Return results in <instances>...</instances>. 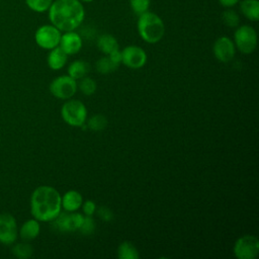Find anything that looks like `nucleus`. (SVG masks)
Wrapping results in <instances>:
<instances>
[{
  "label": "nucleus",
  "instance_id": "bb28decb",
  "mask_svg": "<svg viewBox=\"0 0 259 259\" xmlns=\"http://www.w3.org/2000/svg\"><path fill=\"white\" fill-rule=\"evenodd\" d=\"M130 7L136 15H141L149 11L151 0H128Z\"/></svg>",
  "mask_w": 259,
  "mask_h": 259
},
{
  "label": "nucleus",
  "instance_id": "b1692460",
  "mask_svg": "<svg viewBox=\"0 0 259 259\" xmlns=\"http://www.w3.org/2000/svg\"><path fill=\"white\" fill-rule=\"evenodd\" d=\"M81 81L79 82L78 85V88L79 90L85 94V95H92L93 93H95L96 89H97V84L95 82L94 79L90 78V77H83L80 79Z\"/></svg>",
  "mask_w": 259,
  "mask_h": 259
},
{
  "label": "nucleus",
  "instance_id": "5701e85b",
  "mask_svg": "<svg viewBox=\"0 0 259 259\" xmlns=\"http://www.w3.org/2000/svg\"><path fill=\"white\" fill-rule=\"evenodd\" d=\"M222 21L226 26L235 28V27L239 26L240 16L234 9L226 8V10L223 11V13H222Z\"/></svg>",
  "mask_w": 259,
  "mask_h": 259
},
{
  "label": "nucleus",
  "instance_id": "f3484780",
  "mask_svg": "<svg viewBox=\"0 0 259 259\" xmlns=\"http://www.w3.org/2000/svg\"><path fill=\"white\" fill-rule=\"evenodd\" d=\"M241 13L251 21H258L259 19V1L258 0H240Z\"/></svg>",
  "mask_w": 259,
  "mask_h": 259
},
{
  "label": "nucleus",
  "instance_id": "f257e3e1",
  "mask_svg": "<svg viewBox=\"0 0 259 259\" xmlns=\"http://www.w3.org/2000/svg\"><path fill=\"white\" fill-rule=\"evenodd\" d=\"M48 11L51 23L63 32L77 29L85 18L80 0H54Z\"/></svg>",
  "mask_w": 259,
  "mask_h": 259
},
{
  "label": "nucleus",
  "instance_id": "f03ea898",
  "mask_svg": "<svg viewBox=\"0 0 259 259\" xmlns=\"http://www.w3.org/2000/svg\"><path fill=\"white\" fill-rule=\"evenodd\" d=\"M62 209L60 192L48 185L38 186L30 196V212L38 222H52Z\"/></svg>",
  "mask_w": 259,
  "mask_h": 259
},
{
  "label": "nucleus",
  "instance_id": "20e7f679",
  "mask_svg": "<svg viewBox=\"0 0 259 259\" xmlns=\"http://www.w3.org/2000/svg\"><path fill=\"white\" fill-rule=\"evenodd\" d=\"M63 120L72 126H82L87 119V109L84 103L77 99H69L61 108Z\"/></svg>",
  "mask_w": 259,
  "mask_h": 259
},
{
  "label": "nucleus",
  "instance_id": "c85d7f7f",
  "mask_svg": "<svg viewBox=\"0 0 259 259\" xmlns=\"http://www.w3.org/2000/svg\"><path fill=\"white\" fill-rule=\"evenodd\" d=\"M97 214L102 221H105V222H109L113 219V212L111 211V209L107 206H104V205L98 207Z\"/></svg>",
  "mask_w": 259,
  "mask_h": 259
},
{
  "label": "nucleus",
  "instance_id": "393cba45",
  "mask_svg": "<svg viewBox=\"0 0 259 259\" xmlns=\"http://www.w3.org/2000/svg\"><path fill=\"white\" fill-rule=\"evenodd\" d=\"M107 125V118L102 114H95L87 121V126L93 132H100Z\"/></svg>",
  "mask_w": 259,
  "mask_h": 259
},
{
  "label": "nucleus",
  "instance_id": "a211bd4d",
  "mask_svg": "<svg viewBox=\"0 0 259 259\" xmlns=\"http://www.w3.org/2000/svg\"><path fill=\"white\" fill-rule=\"evenodd\" d=\"M98 50L104 55H109L110 53L119 49L117 39L109 33H103L98 36L96 41Z\"/></svg>",
  "mask_w": 259,
  "mask_h": 259
},
{
  "label": "nucleus",
  "instance_id": "a878e982",
  "mask_svg": "<svg viewBox=\"0 0 259 259\" xmlns=\"http://www.w3.org/2000/svg\"><path fill=\"white\" fill-rule=\"evenodd\" d=\"M27 7L37 13H42L49 10L54 0H24Z\"/></svg>",
  "mask_w": 259,
  "mask_h": 259
},
{
  "label": "nucleus",
  "instance_id": "c756f323",
  "mask_svg": "<svg viewBox=\"0 0 259 259\" xmlns=\"http://www.w3.org/2000/svg\"><path fill=\"white\" fill-rule=\"evenodd\" d=\"M81 207H82L83 212H84L85 215H93L94 212L96 211V204L93 200L83 201Z\"/></svg>",
  "mask_w": 259,
  "mask_h": 259
},
{
  "label": "nucleus",
  "instance_id": "7ed1b4c3",
  "mask_svg": "<svg viewBox=\"0 0 259 259\" xmlns=\"http://www.w3.org/2000/svg\"><path fill=\"white\" fill-rule=\"evenodd\" d=\"M137 28L141 38L148 44L159 42L165 33V24L162 18L151 11L139 15Z\"/></svg>",
  "mask_w": 259,
  "mask_h": 259
},
{
  "label": "nucleus",
  "instance_id": "1a4fd4ad",
  "mask_svg": "<svg viewBox=\"0 0 259 259\" xmlns=\"http://www.w3.org/2000/svg\"><path fill=\"white\" fill-rule=\"evenodd\" d=\"M259 253V240L253 235L240 237L234 245V254L238 259H255Z\"/></svg>",
  "mask_w": 259,
  "mask_h": 259
},
{
  "label": "nucleus",
  "instance_id": "2f4dec72",
  "mask_svg": "<svg viewBox=\"0 0 259 259\" xmlns=\"http://www.w3.org/2000/svg\"><path fill=\"white\" fill-rule=\"evenodd\" d=\"M240 0H219V3L225 8H232L237 5Z\"/></svg>",
  "mask_w": 259,
  "mask_h": 259
},
{
  "label": "nucleus",
  "instance_id": "412c9836",
  "mask_svg": "<svg viewBox=\"0 0 259 259\" xmlns=\"http://www.w3.org/2000/svg\"><path fill=\"white\" fill-rule=\"evenodd\" d=\"M12 254L19 259H28L33 254V248L28 242H21L15 244L11 249Z\"/></svg>",
  "mask_w": 259,
  "mask_h": 259
},
{
  "label": "nucleus",
  "instance_id": "ddd939ff",
  "mask_svg": "<svg viewBox=\"0 0 259 259\" xmlns=\"http://www.w3.org/2000/svg\"><path fill=\"white\" fill-rule=\"evenodd\" d=\"M83 46L81 35L75 30L65 31L61 35L59 47L68 55H76L78 54Z\"/></svg>",
  "mask_w": 259,
  "mask_h": 259
},
{
  "label": "nucleus",
  "instance_id": "f8f14e48",
  "mask_svg": "<svg viewBox=\"0 0 259 259\" xmlns=\"http://www.w3.org/2000/svg\"><path fill=\"white\" fill-rule=\"evenodd\" d=\"M213 55L217 60L222 63L231 62L236 54V47L234 41L228 36H220L212 47Z\"/></svg>",
  "mask_w": 259,
  "mask_h": 259
},
{
  "label": "nucleus",
  "instance_id": "dca6fc26",
  "mask_svg": "<svg viewBox=\"0 0 259 259\" xmlns=\"http://www.w3.org/2000/svg\"><path fill=\"white\" fill-rule=\"evenodd\" d=\"M68 61V55L58 46L52 50H50V53L48 55V66L52 70H61L64 68Z\"/></svg>",
  "mask_w": 259,
  "mask_h": 259
},
{
  "label": "nucleus",
  "instance_id": "0eeeda50",
  "mask_svg": "<svg viewBox=\"0 0 259 259\" xmlns=\"http://www.w3.org/2000/svg\"><path fill=\"white\" fill-rule=\"evenodd\" d=\"M62 31L55 25L44 24L39 26L34 33V40L36 45L45 50H52L59 46Z\"/></svg>",
  "mask_w": 259,
  "mask_h": 259
},
{
  "label": "nucleus",
  "instance_id": "7c9ffc66",
  "mask_svg": "<svg viewBox=\"0 0 259 259\" xmlns=\"http://www.w3.org/2000/svg\"><path fill=\"white\" fill-rule=\"evenodd\" d=\"M115 64H117V65H119L120 63H121V52L119 51V49L118 50H116V51H114V52H112V53H110L109 55H107Z\"/></svg>",
  "mask_w": 259,
  "mask_h": 259
},
{
  "label": "nucleus",
  "instance_id": "423d86ee",
  "mask_svg": "<svg viewBox=\"0 0 259 259\" xmlns=\"http://www.w3.org/2000/svg\"><path fill=\"white\" fill-rule=\"evenodd\" d=\"M50 92L57 98L68 100L73 97L78 89L77 82L69 75H63L55 78L50 84Z\"/></svg>",
  "mask_w": 259,
  "mask_h": 259
},
{
  "label": "nucleus",
  "instance_id": "4be33fe9",
  "mask_svg": "<svg viewBox=\"0 0 259 259\" xmlns=\"http://www.w3.org/2000/svg\"><path fill=\"white\" fill-rule=\"evenodd\" d=\"M119 65L115 64L107 55L104 57H101L97 62H96V70L100 74H110L114 72Z\"/></svg>",
  "mask_w": 259,
  "mask_h": 259
},
{
  "label": "nucleus",
  "instance_id": "2eb2a0df",
  "mask_svg": "<svg viewBox=\"0 0 259 259\" xmlns=\"http://www.w3.org/2000/svg\"><path fill=\"white\" fill-rule=\"evenodd\" d=\"M39 232H40L39 222L33 218L30 220H27L22 224L19 230V236L23 241L29 242L35 239L39 235Z\"/></svg>",
  "mask_w": 259,
  "mask_h": 259
},
{
  "label": "nucleus",
  "instance_id": "4468645a",
  "mask_svg": "<svg viewBox=\"0 0 259 259\" xmlns=\"http://www.w3.org/2000/svg\"><path fill=\"white\" fill-rule=\"evenodd\" d=\"M83 203V197L77 190H69L62 196V207L66 211H76Z\"/></svg>",
  "mask_w": 259,
  "mask_h": 259
},
{
  "label": "nucleus",
  "instance_id": "aec40b11",
  "mask_svg": "<svg viewBox=\"0 0 259 259\" xmlns=\"http://www.w3.org/2000/svg\"><path fill=\"white\" fill-rule=\"evenodd\" d=\"M117 257L119 259H138L140 254L135 245L124 241L117 248Z\"/></svg>",
  "mask_w": 259,
  "mask_h": 259
},
{
  "label": "nucleus",
  "instance_id": "473e14b6",
  "mask_svg": "<svg viewBox=\"0 0 259 259\" xmlns=\"http://www.w3.org/2000/svg\"><path fill=\"white\" fill-rule=\"evenodd\" d=\"M82 3L84 2V3H89V2H93L94 0H80Z\"/></svg>",
  "mask_w": 259,
  "mask_h": 259
},
{
  "label": "nucleus",
  "instance_id": "6ab92c4d",
  "mask_svg": "<svg viewBox=\"0 0 259 259\" xmlns=\"http://www.w3.org/2000/svg\"><path fill=\"white\" fill-rule=\"evenodd\" d=\"M90 70V66L83 60H76L72 62L68 67V75L75 80L81 79L87 75Z\"/></svg>",
  "mask_w": 259,
  "mask_h": 259
},
{
  "label": "nucleus",
  "instance_id": "9d476101",
  "mask_svg": "<svg viewBox=\"0 0 259 259\" xmlns=\"http://www.w3.org/2000/svg\"><path fill=\"white\" fill-rule=\"evenodd\" d=\"M18 237V229L15 218L8 213H0V243L12 245Z\"/></svg>",
  "mask_w": 259,
  "mask_h": 259
},
{
  "label": "nucleus",
  "instance_id": "39448f33",
  "mask_svg": "<svg viewBox=\"0 0 259 259\" xmlns=\"http://www.w3.org/2000/svg\"><path fill=\"white\" fill-rule=\"evenodd\" d=\"M233 41L242 54H252L257 47V32L253 26L248 24L237 26Z\"/></svg>",
  "mask_w": 259,
  "mask_h": 259
},
{
  "label": "nucleus",
  "instance_id": "6e6552de",
  "mask_svg": "<svg viewBox=\"0 0 259 259\" xmlns=\"http://www.w3.org/2000/svg\"><path fill=\"white\" fill-rule=\"evenodd\" d=\"M84 215L76 211L60 212L53 221L52 226L55 230L62 233H69L79 231V228L83 222Z\"/></svg>",
  "mask_w": 259,
  "mask_h": 259
},
{
  "label": "nucleus",
  "instance_id": "cd10ccee",
  "mask_svg": "<svg viewBox=\"0 0 259 259\" xmlns=\"http://www.w3.org/2000/svg\"><path fill=\"white\" fill-rule=\"evenodd\" d=\"M79 231L85 236L91 235L95 231V222L92 215H84V219L79 228Z\"/></svg>",
  "mask_w": 259,
  "mask_h": 259
},
{
  "label": "nucleus",
  "instance_id": "9b49d317",
  "mask_svg": "<svg viewBox=\"0 0 259 259\" xmlns=\"http://www.w3.org/2000/svg\"><path fill=\"white\" fill-rule=\"evenodd\" d=\"M121 63L131 69H140L147 63V54L138 46H127L121 51Z\"/></svg>",
  "mask_w": 259,
  "mask_h": 259
}]
</instances>
